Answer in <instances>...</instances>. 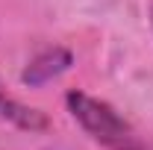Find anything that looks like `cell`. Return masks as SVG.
<instances>
[{"label": "cell", "mask_w": 153, "mask_h": 150, "mask_svg": "<svg viewBox=\"0 0 153 150\" xmlns=\"http://www.w3.org/2000/svg\"><path fill=\"white\" fill-rule=\"evenodd\" d=\"M150 21H153V9H150Z\"/></svg>", "instance_id": "obj_4"}, {"label": "cell", "mask_w": 153, "mask_h": 150, "mask_svg": "<svg viewBox=\"0 0 153 150\" xmlns=\"http://www.w3.org/2000/svg\"><path fill=\"white\" fill-rule=\"evenodd\" d=\"M0 121L18 127V130H27V132H41L47 130V118L44 112H38L33 106H24L21 100H15L12 94H6V88L0 85Z\"/></svg>", "instance_id": "obj_2"}, {"label": "cell", "mask_w": 153, "mask_h": 150, "mask_svg": "<svg viewBox=\"0 0 153 150\" xmlns=\"http://www.w3.org/2000/svg\"><path fill=\"white\" fill-rule=\"evenodd\" d=\"M68 65H71V53L62 50V47H50V50L38 53V56L27 65L24 82H27V85H41V82L59 76L62 71H68Z\"/></svg>", "instance_id": "obj_3"}, {"label": "cell", "mask_w": 153, "mask_h": 150, "mask_svg": "<svg viewBox=\"0 0 153 150\" xmlns=\"http://www.w3.org/2000/svg\"><path fill=\"white\" fill-rule=\"evenodd\" d=\"M65 103H68V112L74 115V121L97 144L109 150H147L141 135L130 127V121H124L109 103H103L85 91H71L65 97Z\"/></svg>", "instance_id": "obj_1"}]
</instances>
